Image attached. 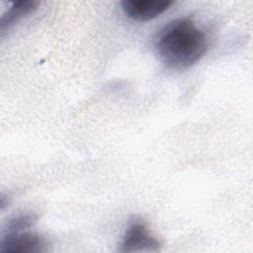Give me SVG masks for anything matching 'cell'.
<instances>
[{
	"instance_id": "1",
	"label": "cell",
	"mask_w": 253,
	"mask_h": 253,
	"mask_svg": "<svg viewBox=\"0 0 253 253\" xmlns=\"http://www.w3.org/2000/svg\"><path fill=\"white\" fill-rule=\"evenodd\" d=\"M159 59L169 68L185 69L196 64L208 49L206 34L189 18H178L165 25L155 39Z\"/></svg>"
},
{
	"instance_id": "2",
	"label": "cell",
	"mask_w": 253,
	"mask_h": 253,
	"mask_svg": "<svg viewBox=\"0 0 253 253\" xmlns=\"http://www.w3.org/2000/svg\"><path fill=\"white\" fill-rule=\"evenodd\" d=\"M46 250L45 238L28 229L6 232L0 243V253H42Z\"/></svg>"
},
{
	"instance_id": "3",
	"label": "cell",
	"mask_w": 253,
	"mask_h": 253,
	"mask_svg": "<svg viewBox=\"0 0 253 253\" xmlns=\"http://www.w3.org/2000/svg\"><path fill=\"white\" fill-rule=\"evenodd\" d=\"M160 249V242L150 233L147 226L142 221L135 220L126 230L119 251L157 252Z\"/></svg>"
},
{
	"instance_id": "4",
	"label": "cell",
	"mask_w": 253,
	"mask_h": 253,
	"mask_svg": "<svg viewBox=\"0 0 253 253\" xmlns=\"http://www.w3.org/2000/svg\"><path fill=\"white\" fill-rule=\"evenodd\" d=\"M172 4L170 0H124L122 8L132 20L149 21L161 15Z\"/></svg>"
},
{
	"instance_id": "5",
	"label": "cell",
	"mask_w": 253,
	"mask_h": 253,
	"mask_svg": "<svg viewBox=\"0 0 253 253\" xmlns=\"http://www.w3.org/2000/svg\"><path fill=\"white\" fill-rule=\"evenodd\" d=\"M39 5L38 1L34 0H21L14 2L11 7L6 10V12L2 15L0 21V30L1 34L5 33L6 30H9L12 26H14L21 19L32 13L37 6Z\"/></svg>"
},
{
	"instance_id": "6",
	"label": "cell",
	"mask_w": 253,
	"mask_h": 253,
	"mask_svg": "<svg viewBox=\"0 0 253 253\" xmlns=\"http://www.w3.org/2000/svg\"><path fill=\"white\" fill-rule=\"evenodd\" d=\"M37 220V216L34 213H22L9 220L7 224L6 232L22 231L30 228Z\"/></svg>"
}]
</instances>
